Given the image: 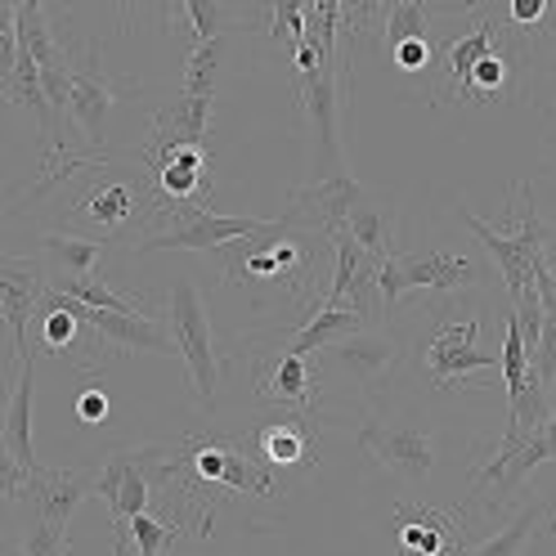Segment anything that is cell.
Instances as JSON below:
<instances>
[{
    "label": "cell",
    "mask_w": 556,
    "mask_h": 556,
    "mask_svg": "<svg viewBox=\"0 0 556 556\" xmlns=\"http://www.w3.org/2000/svg\"><path fill=\"white\" fill-rule=\"evenodd\" d=\"M212 113H216V99L206 94H180L176 103L153 113V139L144 149V166L170 157V153H185V149H202L206 130H212Z\"/></svg>",
    "instance_id": "12"
},
{
    "label": "cell",
    "mask_w": 556,
    "mask_h": 556,
    "mask_svg": "<svg viewBox=\"0 0 556 556\" xmlns=\"http://www.w3.org/2000/svg\"><path fill=\"white\" fill-rule=\"evenodd\" d=\"M480 319H454V324H444L431 341H427V351H422V372L435 391H471V372L480 368H498L503 359L498 355H484L480 345Z\"/></svg>",
    "instance_id": "8"
},
{
    "label": "cell",
    "mask_w": 556,
    "mask_h": 556,
    "mask_svg": "<svg viewBox=\"0 0 556 556\" xmlns=\"http://www.w3.org/2000/svg\"><path fill=\"white\" fill-rule=\"evenodd\" d=\"M480 283V265L458 252H417V256H395L381 265L377 288H381V309L400 305L404 292H463Z\"/></svg>",
    "instance_id": "4"
},
{
    "label": "cell",
    "mask_w": 556,
    "mask_h": 556,
    "mask_svg": "<svg viewBox=\"0 0 556 556\" xmlns=\"http://www.w3.org/2000/svg\"><path fill=\"white\" fill-rule=\"evenodd\" d=\"M113 556H130V530L126 534H113Z\"/></svg>",
    "instance_id": "35"
},
{
    "label": "cell",
    "mask_w": 556,
    "mask_h": 556,
    "mask_svg": "<svg viewBox=\"0 0 556 556\" xmlns=\"http://www.w3.org/2000/svg\"><path fill=\"white\" fill-rule=\"evenodd\" d=\"M552 413H556V408H552Z\"/></svg>",
    "instance_id": "38"
},
{
    "label": "cell",
    "mask_w": 556,
    "mask_h": 556,
    "mask_svg": "<svg viewBox=\"0 0 556 556\" xmlns=\"http://www.w3.org/2000/svg\"><path fill=\"white\" fill-rule=\"evenodd\" d=\"M225 50H229V37L189 50L180 94H206V99H216V73H220V63H225Z\"/></svg>",
    "instance_id": "26"
},
{
    "label": "cell",
    "mask_w": 556,
    "mask_h": 556,
    "mask_svg": "<svg viewBox=\"0 0 556 556\" xmlns=\"http://www.w3.org/2000/svg\"><path fill=\"white\" fill-rule=\"evenodd\" d=\"M50 292V278L37 269V261H23V256H5L0 261V305H5V324L14 337V355H31L27 345V324L37 319V309Z\"/></svg>",
    "instance_id": "13"
},
{
    "label": "cell",
    "mask_w": 556,
    "mask_h": 556,
    "mask_svg": "<svg viewBox=\"0 0 556 556\" xmlns=\"http://www.w3.org/2000/svg\"><path fill=\"white\" fill-rule=\"evenodd\" d=\"M530 377V351H526V332H520L516 309L507 315V337H503V391H507V408L520 400Z\"/></svg>",
    "instance_id": "27"
},
{
    "label": "cell",
    "mask_w": 556,
    "mask_h": 556,
    "mask_svg": "<svg viewBox=\"0 0 556 556\" xmlns=\"http://www.w3.org/2000/svg\"><path fill=\"white\" fill-rule=\"evenodd\" d=\"M265 37L274 46H283L288 54H296V46L305 41V5L301 0H274L265 10Z\"/></svg>",
    "instance_id": "28"
},
{
    "label": "cell",
    "mask_w": 556,
    "mask_h": 556,
    "mask_svg": "<svg viewBox=\"0 0 556 556\" xmlns=\"http://www.w3.org/2000/svg\"><path fill=\"white\" fill-rule=\"evenodd\" d=\"M368 198V189L359 180H351L341 170V176H328V180H309V185H296L288 193V220L305 233H319V238H337L345 233V225H351L355 206Z\"/></svg>",
    "instance_id": "7"
},
{
    "label": "cell",
    "mask_w": 556,
    "mask_h": 556,
    "mask_svg": "<svg viewBox=\"0 0 556 556\" xmlns=\"http://www.w3.org/2000/svg\"><path fill=\"white\" fill-rule=\"evenodd\" d=\"M67 54H73V109H67V122L86 135L90 149H103V122H109V109L122 94H130L135 86L117 81L109 67H103L94 41L67 46Z\"/></svg>",
    "instance_id": "5"
},
{
    "label": "cell",
    "mask_w": 556,
    "mask_h": 556,
    "mask_svg": "<svg viewBox=\"0 0 556 556\" xmlns=\"http://www.w3.org/2000/svg\"><path fill=\"white\" fill-rule=\"evenodd\" d=\"M391 59H395V67H404V73L417 77V73H427V67L435 63V46H431V41H408V46H400Z\"/></svg>",
    "instance_id": "32"
},
{
    "label": "cell",
    "mask_w": 556,
    "mask_h": 556,
    "mask_svg": "<svg viewBox=\"0 0 556 556\" xmlns=\"http://www.w3.org/2000/svg\"><path fill=\"white\" fill-rule=\"evenodd\" d=\"M530 368L539 372V381L552 391V381H556V315H543V332H539V351L530 359Z\"/></svg>",
    "instance_id": "31"
},
{
    "label": "cell",
    "mask_w": 556,
    "mask_h": 556,
    "mask_svg": "<svg viewBox=\"0 0 556 556\" xmlns=\"http://www.w3.org/2000/svg\"><path fill=\"white\" fill-rule=\"evenodd\" d=\"M135 212H144V220H153V189H149V193H135L130 185L109 180V185H94V189L77 202V216H81L86 225H94L103 238L122 233L126 220H135Z\"/></svg>",
    "instance_id": "18"
},
{
    "label": "cell",
    "mask_w": 556,
    "mask_h": 556,
    "mask_svg": "<svg viewBox=\"0 0 556 556\" xmlns=\"http://www.w3.org/2000/svg\"><path fill=\"white\" fill-rule=\"evenodd\" d=\"M94 494L109 503V516H113V534H126L135 516H144L149 503H153V484H149V471H144V454L139 448H122L103 463L99 480H94Z\"/></svg>",
    "instance_id": "11"
},
{
    "label": "cell",
    "mask_w": 556,
    "mask_h": 556,
    "mask_svg": "<svg viewBox=\"0 0 556 556\" xmlns=\"http://www.w3.org/2000/svg\"><path fill=\"white\" fill-rule=\"evenodd\" d=\"M516 198H520V212H516L520 225H516V233H498V229L484 225L476 212L458 206V220L480 238V248L494 256V265H498V274H503V288H507L511 305L530 292V283H534V265H539V256H543V238H547V229L539 225V212H534V189H530V185H520Z\"/></svg>",
    "instance_id": "3"
},
{
    "label": "cell",
    "mask_w": 556,
    "mask_h": 556,
    "mask_svg": "<svg viewBox=\"0 0 556 556\" xmlns=\"http://www.w3.org/2000/svg\"><path fill=\"white\" fill-rule=\"evenodd\" d=\"M31 387H37V355H23L10 404H5V444H0V454H5L23 476L41 471L37 448H31Z\"/></svg>",
    "instance_id": "17"
},
{
    "label": "cell",
    "mask_w": 556,
    "mask_h": 556,
    "mask_svg": "<svg viewBox=\"0 0 556 556\" xmlns=\"http://www.w3.org/2000/svg\"><path fill=\"white\" fill-rule=\"evenodd\" d=\"M269 220L261 216H216L212 206H193L185 220H176L162 233H149L135 242V252H220L233 238L261 233Z\"/></svg>",
    "instance_id": "9"
},
{
    "label": "cell",
    "mask_w": 556,
    "mask_h": 556,
    "mask_svg": "<svg viewBox=\"0 0 556 556\" xmlns=\"http://www.w3.org/2000/svg\"><path fill=\"white\" fill-rule=\"evenodd\" d=\"M552 534H556V516H552Z\"/></svg>",
    "instance_id": "37"
},
{
    "label": "cell",
    "mask_w": 556,
    "mask_h": 556,
    "mask_svg": "<svg viewBox=\"0 0 556 556\" xmlns=\"http://www.w3.org/2000/svg\"><path fill=\"white\" fill-rule=\"evenodd\" d=\"M471 31L467 37H458V41H448L444 50H440V86L431 90V103H467V94H471V73H476V63L490 54L494 46H498V31H503V14L498 10H484V5H476L471 10Z\"/></svg>",
    "instance_id": "10"
},
{
    "label": "cell",
    "mask_w": 556,
    "mask_h": 556,
    "mask_svg": "<svg viewBox=\"0 0 556 556\" xmlns=\"http://www.w3.org/2000/svg\"><path fill=\"white\" fill-rule=\"evenodd\" d=\"M296 99L309 117V170L315 180L341 176V109L351 99V67L324 59L296 73Z\"/></svg>",
    "instance_id": "1"
},
{
    "label": "cell",
    "mask_w": 556,
    "mask_h": 556,
    "mask_svg": "<svg viewBox=\"0 0 556 556\" xmlns=\"http://www.w3.org/2000/svg\"><path fill=\"white\" fill-rule=\"evenodd\" d=\"M256 448H261V458H265L274 471H283V467L309 471V467L319 463L315 435H309V417H301V413L283 417V422H269V427L256 435Z\"/></svg>",
    "instance_id": "20"
},
{
    "label": "cell",
    "mask_w": 556,
    "mask_h": 556,
    "mask_svg": "<svg viewBox=\"0 0 556 556\" xmlns=\"http://www.w3.org/2000/svg\"><path fill=\"white\" fill-rule=\"evenodd\" d=\"M176 539H180V530L166 526V520L153 516V511L130 520V547H135V556H166L170 547H176Z\"/></svg>",
    "instance_id": "29"
},
{
    "label": "cell",
    "mask_w": 556,
    "mask_h": 556,
    "mask_svg": "<svg viewBox=\"0 0 556 556\" xmlns=\"http://www.w3.org/2000/svg\"><path fill=\"white\" fill-rule=\"evenodd\" d=\"M256 391L265 404H283V408L309 417L315 413V395H319V377L309 368V359L278 351L256 368Z\"/></svg>",
    "instance_id": "15"
},
{
    "label": "cell",
    "mask_w": 556,
    "mask_h": 556,
    "mask_svg": "<svg viewBox=\"0 0 556 556\" xmlns=\"http://www.w3.org/2000/svg\"><path fill=\"white\" fill-rule=\"evenodd\" d=\"M552 81H556V73H552ZM547 113H552V122H556V94H552V109H547Z\"/></svg>",
    "instance_id": "36"
},
{
    "label": "cell",
    "mask_w": 556,
    "mask_h": 556,
    "mask_svg": "<svg viewBox=\"0 0 556 556\" xmlns=\"http://www.w3.org/2000/svg\"><path fill=\"white\" fill-rule=\"evenodd\" d=\"M166 328L176 337V351L189 368L198 408H212L220 391V359H216V337H212V315L198 292L193 278H176L166 292Z\"/></svg>",
    "instance_id": "2"
},
{
    "label": "cell",
    "mask_w": 556,
    "mask_h": 556,
    "mask_svg": "<svg viewBox=\"0 0 556 556\" xmlns=\"http://www.w3.org/2000/svg\"><path fill=\"white\" fill-rule=\"evenodd\" d=\"M166 18L189 27V50L229 37V10L216 5V0H180V5L166 10Z\"/></svg>",
    "instance_id": "25"
},
{
    "label": "cell",
    "mask_w": 556,
    "mask_h": 556,
    "mask_svg": "<svg viewBox=\"0 0 556 556\" xmlns=\"http://www.w3.org/2000/svg\"><path fill=\"white\" fill-rule=\"evenodd\" d=\"M41 252L50 265V288H63V283H81V278H99V261L109 252V242L77 233H46Z\"/></svg>",
    "instance_id": "19"
},
{
    "label": "cell",
    "mask_w": 556,
    "mask_h": 556,
    "mask_svg": "<svg viewBox=\"0 0 556 556\" xmlns=\"http://www.w3.org/2000/svg\"><path fill=\"white\" fill-rule=\"evenodd\" d=\"M444 14L440 5H422V0H391L387 23H381V46L391 54L408 41H431V18Z\"/></svg>",
    "instance_id": "24"
},
{
    "label": "cell",
    "mask_w": 556,
    "mask_h": 556,
    "mask_svg": "<svg viewBox=\"0 0 556 556\" xmlns=\"http://www.w3.org/2000/svg\"><path fill=\"white\" fill-rule=\"evenodd\" d=\"M18 556H67V526L31 516L18 539Z\"/></svg>",
    "instance_id": "30"
},
{
    "label": "cell",
    "mask_w": 556,
    "mask_h": 556,
    "mask_svg": "<svg viewBox=\"0 0 556 556\" xmlns=\"http://www.w3.org/2000/svg\"><path fill=\"white\" fill-rule=\"evenodd\" d=\"M77 413H81V422H103V417H109V395L103 391H86L81 395V404H77Z\"/></svg>",
    "instance_id": "33"
},
{
    "label": "cell",
    "mask_w": 556,
    "mask_h": 556,
    "mask_svg": "<svg viewBox=\"0 0 556 556\" xmlns=\"http://www.w3.org/2000/svg\"><path fill=\"white\" fill-rule=\"evenodd\" d=\"M552 516H556V503H547V498H530V503L520 507L498 534H490L484 543H471L467 556H526L530 543L539 539V530H543V526L552 530Z\"/></svg>",
    "instance_id": "22"
},
{
    "label": "cell",
    "mask_w": 556,
    "mask_h": 556,
    "mask_svg": "<svg viewBox=\"0 0 556 556\" xmlns=\"http://www.w3.org/2000/svg\"><path fill=\"white\" fill-rule=\"evenodd\" d=\"M345 233H351V238L359 242V248H364L377 265L395 261V256H400V248H395V233H400L395 202L368 193V198L355 206V216H351V225H345Z\"/></svg>",
    "instance_id": "21"
},
{
    "label": "cell",
    "mask_w": 556,
    "mask_h": 556,
    "mask_svg": "<svg viewBox=\"0 0 556 556\" xmlns=\"http://www.w3.org/2000/svg\"><path fill=\"white\" fill-rule=\"evenodd\" d=\"M359 448L381 467L408 484H422L435 471V435L413 422H381L368 417L359 427Z\"/></svg>",
    "instance_id": "6"
},
{
    "label": "cell",
    "mask_w": 556,
    "mask_h": 556,
    "mask_svg": "<svg viewBox=\"0 0 556 556\" xmlns=\"http://www.w3.org/2000/svg\"><path fill=\"white\" fill-rule=\"evenodd\" d=\"M368 324L355 315V309H315L288 341H283V355H315V351H332L337 341L364 332Z\"/></svg>",
    "instance_id": "23"
},
{
    "label": "cell",
    "mask_w": 556,
    "mask_h": 556,
    "mask_svg": "<svg viewBox=\"0 0 556 556\" xmlns=\"http://www.w3.org/2000/svg\"><path fill=\"white\" fill-rule=\"evenodd\" d=\"M94 480H99L94 471H50V467H41V471H31V476L23 480L18 503H27L37 520H54V526H67V520H73V511H77V503L94 490Z\"/></svg>",
    "instance_id": "14"
},
{
    "label": "cell",
    "mask_w": 556,
    "mask_h": 556,
    "mask_svg": "<svg viewBox=\"0 0 556 556\" xmlns=\"http://www.w3.org/2000/svg\"><path fill=\"white\" fill-rule=\"evenodd\" d=\"M543 444H547V463H556V413H552V422L543 427Z\"/></svg>",
    "instance_id": "34"
},
{
    "label": "cell",
    "mask_w": 556,
    "mask_h": 556,
    "mask_svg": "<svg viewBox=\"0 0 556 556\" xmlns=\"http://www.w3.org/2000/svg\"><path fill=\"white\" fill-rule=\"evenodd\" d=\"M332 359H337L345 372H351L364 391H377L381 381H387V377L404 364V345H400L395 337H387V332L364 328V332H355V337L337 341V345H332Z\"/></svg>",
    "instance_id": "16"
}]
</instances>
